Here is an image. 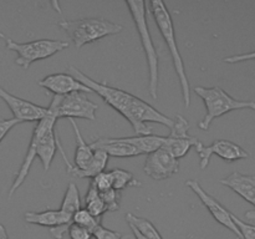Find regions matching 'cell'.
I'll list each match as a JSON object with an SVG mask.
<instances>
[{"label":"cell","instance_id":"cell-1","mask_svg":"<svg viewBox=\"0 0 255 239\" xmlns=\"http://www.w3.org/2000/svg\"><path fill=\"white\" fill-rule=\"evenodd\" d=\"M69 74L89 87L92 92H96L104 100L105 104L110 105L112 109L121 114L133 127L136 136L152 134V126H149L148 122H156L168 128H172L173 126V120L159 112L152 105L139 97L117 87L110 86L105 82L96 81L75 66H69Z\"/></svg>","mask_w":255,"mask_h":239},{"label":"cell","instance_id":"cell-2","mask_svg":"<svg viewBox=\"0 0 255 239\" xmlns=\"http://www.w3.org/2000/svg\"><path fill=\"white\" fill-rule=\"evenodd\" d=\"M56 121V110H55L54 104L51 102L50 106L47 107V115L37 122L34 131H32L31 139H30L24 161H22L20 169L17 171L16 176H15L14 181H12L9 193H7L9 198H11L15 192L22 186L36 157H39L40 161H41L45 172L50 169L52 159H54L55 153H56L57 144L60 143L59 137H57L56 131H55Z\"/></svg>","mask_w":255,"mask_h":239},{"label":"cell","instance_id":"cell-3","mask_svg":"<svg viewBox=\"0 0 255 239\" xmlns=\"http://www.w3.org/2000/svg\"><path fill=\"white\" fill-rule=\"evenodd\" d=\"M148 5L149 11L153 15L154 21H156L157 26H158L159 31H161V35L163 36L164 41H166L169 54H171L172 60H173L174 70H176L179 84H181L184 106H186V109H188L191 106V86H189L188 77H187L186 69H184L183 59H182L181 52H179L178 46H177L173 20H172L171 14H169L168 9H167L166 4L163 1L154 0V1H149Z\"/></svg>","mask_w":255,"mask_h":239},{"label":"cell","instance_id":"cell-4","mask_svg":"<svg viewBox=\"0 0 255 239\" xmlns=\"http://www.w3.org/2000/svg\"><path fill=\"white\" fill-rule=\"evenodd\" d=\"M127 7L133 19L134 26H136L137 32L141 39L142 47L146 55L147 66H148V92L153 100L158 97V54L154 47L153 40H152L151 32L148 29V22H147V10L146 2L142 0H136V1H126Z\"/></svg>","mask_w":255,"mask_h":239},{"label":"cell","instance_id":"cell-5","mask_svg":"<svg viewBox=\"0 0 255 239\" xmlns=\"http://www.w3.org/2000/svg\"><path fill=\"white\" fill-rule=\"evenodd\" d=\"M59 26L67 32L77 50L84 45L97 41L102 37L116 35L122 31V25L105 17H84L77 20H61Z\"/></svg>","mask_w":255,"mask_h":239},{"label":"cell","instance_id":"cell-6","mask_svg":"<svg viewBox=\"0 0 255 239\" xmlns=\"http://www.w3.org/2000/svg\"><path fill=\"white\" fill-rule=\"evenodd\" d=\"M194 92L203 100L204 105H206V116L198 123V127L203 131H208L213 120L218 119L228 112L234 111V110L248 109L255 111L254 101L234 99L219 86H197L194 87Z\"/></svg>","mask_w":255,"mask_h":239},{"label":"cell","instance_id":"cell-7","mask_svg":"<svg viewBox=\"0 0 255 239\" xmlns=\"http://www.w3.org/2000/svg\"><path fill=\"white\" fill-rule=\"evenodd\" d=\"M69 45V42L64 40L40 39L29 42H16L9 37L5 39L6 49L17 54L15 64L24 70L29 69L32 62L47 59L56 52L67 49Z\"/></svg>","mask_w":255,"mask_h":239},{"label":"cell","instance_id":"cell-8","mask_svg":"<svg viewBox=\"0 0 255 239\" xmlns=\"http://www.w3.org/2000/svg\"><path fill=\"white\" fill-rule=\"evenodd\" d=\"M51 102L56 110L57 120L62 117L67 119H85L90 121L96 120L97 105L87 99L84 92H72L66 96H54Z\"/></svg>","mask_w":255,"mask_h":239},{"label":"cell","instance_id":"cell-9","mask_svg":"<svg viewBox=\"0 0 255 239\" xmlns=\"http://www.w3.org/2000/svg\"><path fill=\"white\" fill-rule=\"evenodd\" d=\"M188 129L189 122L182 115H177L173 120L171 133L166 137V144H164V147L168 148L177 159L186 156L191 147L197 148L202 144V142L197 137L188 133Z\"/></svg>","mask_w":255,"mask_h":239},{"label":"cell","instance_id":"cell-10","mask_svg":"<svg viewBox=\"0 0 255 239\" xmlns=\"http://www.w3.org/2000/svg\"><path fill=\"white\" fill-rule=\"evenodd\" d=\"M196 152L199 156V168L206 169L209 164V159L213 154L221 157L227 162L239 161V159L248 158L251 154L234 142L228 139H216L209 146H204L203 143L196 148Z\"/></svg>","mask_w":255,"mask_h":239},{"label":"cell","instance_id":"cell-11","mask_svg":"<svg viewBox=\"0 0 255 239\" xmlns=\"http://www.w3.org/2000/svg\"><path fill=\"white\" fill-rule=\"evenodd\" d=\"M179 171V159H177L166 147L147 154L143 172L156 181L168 179Z\"/></svg>","mask_w":255,"mask_h":239},{"label":"cell","instance_id":"cell-12","mask_svg":"<svg viewBox=\"0 0 255 239\" xmlns=\"http://www.w3.org/2000/svg\"><path fill=\"white\" fill-rule=\"evenodd\" d=\"M26 223L36 224L41 227H49L50 234L55 239H62L67 234L72 218L61 212L60 209H47L42 212H26L24 214Z\"/></svg>","mask_w":255,"mask_h":239},{"label":"cell","instance_id":"cell-13","mask_svg":"<svg viewBox=\"0 0 255 239\" xmlns=\"http://www.w3.org/2000/svg\"><path fill=\"white\" fill-rule=\"evenodd\" d=\"M186 184L197 194V197L201 199L202 203L207 207V209L211 212L213 218L216 219L219 224H222V226L226 227L227 229L233 232L239 239H243L241 231H239L238 227L234 223L233 218H232V213L226 208V207L222 206L214 197H212L211 194L207 193V192L202 188L199 182L196 181V179H189V181L186 182Z\"/></svg>","mask_w":255,"mask_h":239},{"label":"cell","instance_id":"cell-14","mask_svg":"<svg viewBox=\"0 0 255 239\" xmlns=\"http://www.w3.org/2000/svg\"><path fill=\"white\" fill-rule=\"evenodd\" d=\"M0 99L7 105L10 111L14 115V119L21 122H39L47 115V107L30 102L27 100L20 99L15 95L10 94L0 86Z\"/></svg>","mask_w":255,"mask_h":239},{"label":"cell","instance_id":"cell-15","mask_svg":"<svg viewBox=\"0 0 255 239\" xmlns=\"http://www.w3.org/2000/svg\"><path fill=\"white\" fill-rule=\"evenodd\" d=\"M37 85L54 96H66L72 92L92 94L89 87L85 86L82 82H80L79 80H76L71 74H67V72L47 75L44 79L39 80Z\"/></svg>","mask_w":255,"mask_h":239},{"label":"cell","instance_id":"cell-16","mask_svg":"<svg viewBox=\"0 0 255 239\" xmlns=\"http://www.w3.org/2000/svg\"><path fill=\"white\" fill-rule=\"evenodd\" d=\"M219 182L255 207V176L233 172Z\"/></svg>","mask_w":255,"mask_h":239},{"label":"cell","instance_id":"cell-17","mask_svg":"<svg viewBox=\"0 0 255 239\" xmlns=\"http://www.w3.org/2000/svg\"><path fill=\"white\" fill-rule=\"evenodd\" d=\"M92 149H102L106 152L109 156L112 157H136L141 156V151L133 144L128 143L124 139V137L120 138H97L92 143H90Z\"/></svg>","mask_w":255,"mask_h":239},{"label":"cell","instance_id":"cell-18","mask_svg":"<svg viewBox=\"0 0 255 239\" xmlns=\"http://www.w3.org/2000/svg\"><path fill=\"white\" fill-rule=\"evenodd\" d=\"M109 163V154L102 149H95L94 151V158H92L91 163L89 167L85 169H77L76 167L72 164L70 168H67L71 176L76 177V178H94L97 174L105 171Z\"/></svg>","mask_w":255,"mask_h":239},{"label":"cell","instance_id":"cell-19","mask_svg":"<svg viewBox=\"0 0 255 239\" xmlns=\"http://www.w3.org/2000/svg\"><path fill=\"white\" fill-rule=\"evenodd\" d=\"M70 123H71L72 128H74L75 137H76V151H75L74 166L76 167L77 169H85L89 167L92 158H94V149L90 147V144H87L86 142H85L76 121L70 119Z\"/></svg>","mask_w":255,"mask_h":239},{"label":"cell","instance_id":"cell-20","mask_svg":"<svg viewBox=\"0 0 255 239\" xmlns=\"http://www.w3.org/2000/svg\"><path fill=\"white\" fill-rule=\"evenodd\" d=\"M124 139L137 147L142 154L152 153L161 147H164V144H166V136H157V134L124 137Z\"/></svg>","mask_w":255,"mask_h":239},{"label":"cell","instance_id":"cell-21","mask_svg":"<svg viewBox=\"0 0 255 239\" xmlns=\"http://www.w3.org/2000/svg\"><path fill=\"white\" fill-rule=\"evenodd\" d=\"M127 223L131 228H134L138 232L141 236H143L147 239H163L162 236L159 234V232L157 231L156 227L153 226V223L148 221V219L141 218V217H137L132 213L126 214Z\"/></svg>","mask_w":255,"mask_h":239},{"label":"cell","instance_id":"cell-22","mask_svg":"<svg viewBox=\"0 0 255 239\" xmlns=\"http://www.w3.org/2000/svg\"><path fill=\"white\" fill-rule=\"evenodd\" d=\"M80 208H81V198H80L79 188H77V186L74 182H71V183H69L66 192H65V196L64 198H62L60 211L64 212V213L66 214V216H69L70 218H72L74 214L76 213Z\"/></svg>","mask_w":255,"mask_h":239},{"label":"cell","instance_id":"cell-23","mask_svg":"<svg viewBox=\"0 0 255 239\" xmlns=\"http://www.w3.org/2000/svg\"><path fill=\"white\" fill-rule=\"evenodd\" d=\"M84 208L87 209V212L94 217H96V218H101L104 213L107 212L106 206H105L104 201H102L101 196H100V192L92 186L91 182H90L89 189H87V193L85 196Z\"/></svg>","mask_w":255,"mask_h":239},{"label":"cell","instance_id":"cell-24","mask_svg":"<svg viewBox=\"0 0 255 239\" xmlns=\"http://www.w3.org/2000/svg\"><path fill=\"white\" fill-rule=\"evenodd\" d=\"M110 172H111L112 176V188L116 189V191L121 192L129 186H141V183L137 179H134L131 172L121 168H115Z\"/></svg>","mask_w":255,"mask_h":239},{"label":"cell","instance_id":"cell-25","mask_svg":"<svg viewBox=\"0 0 255 239\" xmlns=\"http://www.w3.org/2000/svg\"><path fill=\"white\" fill-rule=\"evenodd\" d=\"M72 223L79 224V226L94 232V229L96 228L99 224H101V218H96V217H94L92 214H90L89 212H87V209L82 208L81 207V208L74 214V217H72Z\"/></svg>","mask_w":255,"mask_h":239},{"label":"cell","instance_id":"cell-26","mask_svg":"<svg viewBox=\"0 0 255 239\" xmlns=\"http://www.w3.org/2000/svg\"><path fill=\"white\" fill-rule=\"evenodd\" d=\"M105 206H106L107 212H116L120 209V203H121V192L111 188L106 192L100 193Z\"/></svg>","mask_w":255,"mask_h":239},{"label":"cell","instance_id":"cell-27","mask_svg":"<svg viewBox=\"0 0 255 239\" xmlns=\"http://www.w3.org/2000/svg\"><path fill=\"white\" fill-rule=\"evenodd\" d=\"M91 183L100 193L109 191V189L112 188L111 172H101V173H99L96 177H94V178L91 179Z\"/></svg>","mask_w":255,"mask_h":239},{"label":"cell","instance_id":"cell-28","mask_svg":"<svg viewBox=\"0 0 255 239\" xmlns=\"http://www.w3.org/2000/svg\"><path fill=\"white\" fill-rule=\"evenodd\" d=\"M232 218H233L234 223H236V226L241 231L243 239H255V226L247 223V222H243L238 217L234 216L233 213H232Z\"/></svg>","mask_w":255,"mask_h":239},{"label":"cell","instance_id":"cell-29","mask_svg":"<svg viewBox=\"0 0 255 239\" xmlns=\"http://www.w3.org/2000/svg\"><path fill=\"white\" fill-rule=\"evenodd\" d=\"M67 234H69L70 239H91L92 232L89 231L87 228L79 226V224L71 223L69 229H67Z\"/></svg>","mask_w":255,"mask_h":239},{"label":"cell","instance_id":"cell-30","mask_svg":"<svg viewBox=\"0 0 255 239\" xmlns=\"http://www.w3.org/2000/svg\"><path fill=\"white\" fill-rule=\"evenodd\" d=\"M92 237L95 239H122V234L119 232L111 231V229H107L106 227L99 224L96 228L92 232Z\"/></svg>","mask_w":255,"mask_h":239},{"label":"cell","instance_id":"cell-31","mask_svg":"<svg viewBox=\"0 0 255 239\" xmlns=\"http://www.w3.org/2000/svg\"><path fill=\"white\" fill-rule=\"evenodd\" d=\"M20 122L16 119H10V120H4L0 119V142L5 138L7 133L10 132V129L14 128L16 124H19Z\"/></svg>","mask_w":255,"mask_h":239},{"label":"cell","instance_id":"cell-32","mask_svg":"<svg viewBox=\"0 0 255 239\" xmlns=\"http://www.w3.org/2000/svg\"><path fill=\"white\" fill-rule=\"evenodd\" d=\"M254 59H255V51L242 54L241 56H239V60H241V61H247V60H254Z\"/></svg>","mask_w":255,"mask_h":239},{"label":"cell","instance_id":"cell-33","mask_svg":"<svg viewBox=\"0 0 255 239\" xmlns=\"http://www.w3.org/2000/svg\"><path fill=\"white\" fill-rule=\"evenodd\" d=\"M0 239H9L6 229H5V227L2 226L1 222H0Z\"/></svg>","mask_w":255,"mask_h":239},{"label":"cell","instance_id":"cell-34","mask_svg":"<svg viewBox=\"0 0 255 239\" xmlns=\"http://www.w3.org/2000/svg\"><path fill=\"white\" fill-rule=\"evenodd\" d=\"M246 218L252 219V221H255V209H253V211L247 212V213H246Z\"/></svg>","mask_w":255,"mask_h":239},{"label":"cell","instance_id":"cell-35","mask_svg":"<svg viewBox=\"0 0 255 239\" xmlns=\"http://www.w3.org/2000/svg\"><path fill=\"white\" fill-rule=\"evenodd\" d=\"M129 228H131V227H129ZM131 229H132V232H133V236L136 239H147V238H144L143 236H141V234H139L134 228H131Z\"/></svg>","mask_w":255,"mask_h":239},{"label":"cell","instance_id":"cell-36","mask_svg":"<svg viewBox=\"0 0 255 239\" xmlns=\"http://www.w3.org/2000/svg\"><path fill=\"white\" fill-rule=\"evenodd\" d=\"M0 37H1V39H6V36H5V35L4 34H2V32L1 31H0Z\"/></svg>","mask_w":255,"mask_h":239}]
</instances>
